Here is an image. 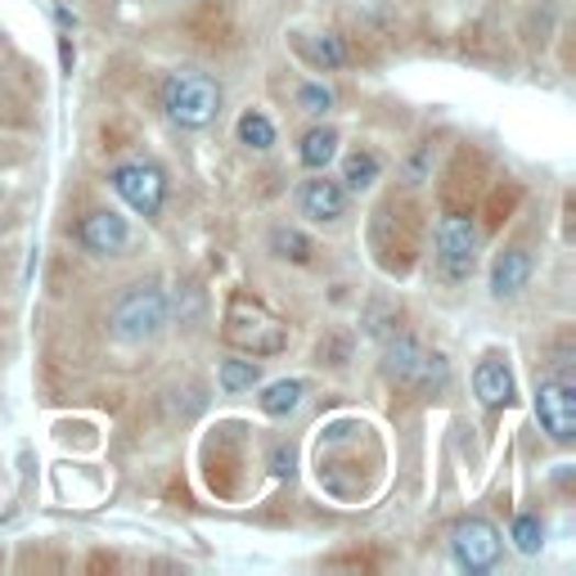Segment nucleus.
<instances>
[{"label": "nucleus", "instance_id": "obj_1", "mask_svg": "<svg viewBox=\"0 0 576 576\" xmlns=\"http://www.w3.org/2000/svg\"><path fill=\"white\" fill-rule=\"evenodd\" d=\"M163 109L171 122L189 126V131H199L208 122H217L221 113V90L208 73H195V68H180L163 81Z\"/></svg>", "mask_w": 576, "mask_h": 576}, {"label": "nucleus", "instance_id": "obj_2", "mask_svg": "<svg viewBox=\"0 0 576 576\" xmlns=\"http://www.w3.org/2000/svg\"><path fill=\"white\" fill-rule=\"evenodd\" d=\"M225 343L248 352V356H279L288 347V329L262 302L234 298L230 311H225Z\"/></svg>", "mask_w": 576, "mask_h": 576}, {"label": "nucleus", "instance_id": "obj_3", "mask_svg": "<svg viewBox=\"0 0 576 576\" xmlns=\"http://www.w3.org/2000/svg\"><path fill=\"white\" fill-rule=\"evenodd\" d=\"M163 324H167V302H163L158 288H131V293L113 307V333L122 343L154 339Z\"/></svg>", "mask_w": 576, "mask_h": 576}, {"label": "nucleus", "instance_id": "obj_4", "mask_svg": "<svg viewBox=\"0 0 576 576\" xmlns=\"http://www.w3.org/2000/svg\"><path fill=\"white\" fill-rule=\"evenodd\" d=\"M113 189L140 212V217H158L163 212V199H167V180L158 167L149 163H126L113 171Z\"/></svg>", "mask_w": 576, "mask_h": 576}, {"label": "nucleus", "instance_id": "obj_5", "mask_svg": "<svg viewBox=\"0 0 576 576\" xmlns=\"http://www.w3.org/2000/svg\"><path fill=\"white\" fill-rule=\"evenodd\" d=\"M473 248H477V230L468 217H442L437 225V266L446 279H468L473 275Z\"/></svg>", "mask_w": 576, "mask_h": 576}, {"label": "nucleus", "instance_id": "obj_6", "mask_svg": "<svg viewBox=\"0 0 576 576\" xmlns=\"http://www.w3.org/2000/svg\"><path fill=\"white\" fill-rule=\"evenodd\" d=\"M451 545H455L459 567H468V572H487V567H496V558H500V532H496L487 518L459 522Z\"/></svg>", "mask_w": 576, "mask_h": 576}, {"label": "nucleus", "instance_id": "obj_7", "mask_svg": "<svg viewBox=\"0 0 576 576\" xmlns=\"http://www.w3.org/2000/svg\"><path fill=\"white\" fill-rule=\"evenodd\" d=\"M536 414H541V423H545V432L554 442H572L576 437V392H572V383H541Z\"/></svg>", "mask_w": 576, "mask_h": 576}, {"label": "nucleus", "instance_id": "obj_8", "mask_svg": "<svg viewBox=\"0 0 576 576\" xmlns=\"http://www.w3.org/2000/svg\"><path fill=\"white\" fill-rule=\"evenodd\" d=\"M442 369H446L442 356H428L414 339H397L388 347V374L401 378V383H428L432 374H442Z\"/></svg>", "mask_w": 576, "mask_h": 576}, {"label": "nucleus", "instance_id": "obj_9", "mask_svg": "<svg viewBox=\"0 0 576 576\" xmlns=\"http://www.w3.org/2000/svg\"><path fill=\"white\" fill-rule=\"evenodd\" d=\"M126 221L118 217V212H90L86 221H81V244L90 248V253H100V257H113V253H122L126 248Z\"/></svg>", "mask_w": 576, "mask_h": 576}, {"label": "nucleus", "instance_id": "obj_10", "mask_svg": "<svg viewBox=\"0 0 576 576\" xmlns=\"http://www.w3.org/2000/svg\"><path fill=\"white\" fill-rule=\"evenodd\" d=\"M302 212L311 221H339L347 212V189L339 180H307L302 185Z\"/></svg>", "mask_w": 576, "mask_h": 576}, {"label": "nucleus", "instance_id": "obj_11", "mask_svg": "<svg viewBox=\"0 0 576 576\" xmlns=\"http://www.w3.org/2000/svg\"><path fill=\"white\" fill-rule=\"evenodd\" d=\"M473 392L483 406H505L513 397V374L505 369V361H483L473 374Z\"/></svg>", "mask_w": 576, "mask_h": 576}, {"label": "nucleus", "instance_id": "obj_12", "mask_svg": "<svg viewBox=\"0 0 576 576\" xmlns=\"http://www.w3.org/2000/svg\"><path fill=\"white\" fill-rule=\"evenodd\" d=\"M532 279V257H527L522 248H509V253H500L496 257V270H491V288L500 298H509V293H518V288Z\"/></svg>", "mask_w": 576, "mask_h": 576}, {"label": "nucleus", "instance_id": "obj_13", "mask_svg": "<svg viewBox=\"0 0 576 576\" xmlns=\"http://www.w3.org/2000/svg\"><path fill=\"white\" fill-rule=\"evenodd\" d=\"M333 154H339V131H333V126H315V131L302 135V163H307L311 171L329 167Z\"/></svg>", "mask_w": 576, "mask_h": 576}, {"label": "nucleus", "instance_id": "obj_14", "mask_svg": "<svg viewBox=\"0 0 576 576\" xmlns=\"http://www.w3.org/2000/svg\"><path fill=\"white\" fill-rule=\"evenodd\" d=\"M302 383L298 378H279V383H270L266 388V397H262V410L270 414V419H284V414H293L298 410V401H302Z\"/></svg>", "mask_w": 576, "mask_h": 576}, {"label": "nucleus", "instance_id": "obj_15", "mask_svg": "<svg viewBox=\"0 0 576 576\" xmlns=\"http://www.w3.org/2000/svg\"><path fill=\"white\" fill-rule=\"evenodd\" d=\"M270 248H275V257H284V262H298V266L311 262V239H307L302 230H284V225H279V230L270 234Z\"/></svg>", "mask_w": 576, "mask_h": 576}, {"label": "nucleus", "instance_id": "obj_16", "mask_svg": "<svg viewBox=\"0 0 576 576\" xmlns=\"http://www.w3.org/2000/svg\"><path fill=\"white\" fill-rule=\"evenodd\" d=\"M257 378H262L257 361H225V365H221V388H225V392H248Z\"/></svg>", "mask_w": 576, "mask_h": 576}, {"label": "nucleus", "instance_id": "obj_17", "mask_svg": "<svg viewBox=\"0 0 576 576\" xmlns=\"http://www.w3.org/2000/svg\"><path fill=\"white\" fill-rule=\"evenodd\" d=\"M343 180H347V189H369L378 180V158L365 154V149H356L347 158V167H343Z\"/></svg>", "mask_w": 576, "mask_h": 576}, {"label": "nucleus", "instance_id": "obj_18", "mask_svg": "<svg viewBox=\"0 0 576 576\" xmlns=\"http://www.w3.org/2000/svg\"><path fill=\"white\" fill-rule=\"evenodd\" d=\"M239 140H244L248 149H270V144H275V126L262 113H244V118H239Z\"/></svg>", "mask_w": 576, "mask_h": 576}, {"label": "nucleus", "instance_id": "obj_19", "mask_svg": "<svg viewBox=\"0 0 576 576\" xmlns=\"http://www.w3.org/2000/svg\"><path fill=\"white\" fill-rule=\"evenodd\" d=\"M307 55L320 64V68H343L347 64V51H343V41L339 36H315V41H307Z\"/></svg>", "mask_w": 576, "mask_h": 576}, {"label": "nucleus", "instance_id": "obj_20", "mask_svg": "<svg viewBox=\"0 0 576 576\" xmlns=\"http://www.w3.org/2000/svg\"><path fill=\"white\" fill-rule=\"evenodd\" d=\"M541 541H545V527H541V518H518V522H513V545H518L522 554H536V550H541Z\"/></svg>", "mask_w": 576, "mask_h": 576}, {"label": "nucleus", "instance_id": "obj_21", "mask_svg": "<svg viewBox=\"0 0 576 576\" xmlns=\"http://www.w3.org/2000/svg\"><path fill=\"white\" fill-rule=\"evenodd\" d=\"M298 104H302L307 113H329V104H333V95H329L324 86H302V90H298Z\"/></svg>", "mask_w": 576, "mask_h": 576}, {"label": "nucleus", "instance_id": "obj_22", "mask_svg": "<svg viewBox=\"0 0 576 576\" xmlns=\"http://www.w3.org/2000/svg\"><path fill=\"white\" fill-rule=\"evenodd\" d=\"M275 473H293V455H288V451H275Z\"/></svg>", "mask_w": 576, "mask_h": 576}]
</instances>
